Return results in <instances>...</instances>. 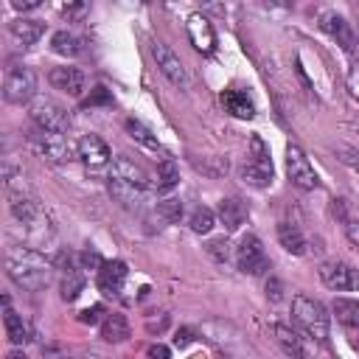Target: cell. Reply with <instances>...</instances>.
Listing matches in <instances>:
<instances>
[{
	"mask_svg": "<svg viewBox=\"0 0 359 359\" xmlns=\"http://www.w3.org/2000/svg\"><path fill=\"white\" fill-rule=\"evenodd\" d=\"M34 146L39 149V154L50 163H67L73 149L70 140L65 137V132H53V129H36L34 135Z\"/></svg>",
	"mask_w": 359,
	"mask_h": 359,
	"instance_id": "cell-9",
	"label": "cell"
},
{
	"mask_svg": "<svg viewBox=\"0 0 359 359\" xmlns=\"http://www.w3.org/2000/svg\"><path fill=\"white\" fill-rule=\"evenodd\" d=\"M81 264H84V269H101L104 258H101L95 250H84V252H81Z\"/></svg>",
	"mask_w": 359,
	"mask_h": 359,
	"instance_id": "cell-35",
	"label": "cell"
},
{
	"mask_svg": "<svg viewBox=\"0 0 359 359\" xmlns=\"http://www.w3.org/2000/svg\"><path fill=\"white\" fill-rule=\"evenodd\" d=\"M84 289V275L79 269H67L65 278H62V297L65 300H76Z\"/></svg>",
	"mask_w": 359,
	"mask_h": 359,
	"instance_id": "cell-30",
	"label": "cell"
},
{
	"mask_svg": "<svg viewBox=\"0 0 359 359\" xmlns=\"http://www.w3.org/2000/svg\"><path fill=\"white\" fill-rule=\"evenodd\" d=\"M286 174H289V182L303 188V191L320 188V177H317L314 165L309 163V157H306V151L300 146H289L286 149Z\"/></svg>",
	"mask_w": 359,
	"mask_h": 359,
	"instance_id": "cell-3",
	"label": "cell"
},
{
	"mask_svg": "<svg viewBox=\"0 0 359 359\" xmlns=\"http://www.w3.org/2000/svg\"><path fill=\"white\" fill-rule=\"evenodd\" d=\"M50 269L53 261H45V255L36 252L34 247H14L6 255L8 278L25 292H42L50 283Z\"/></svg>",
	"mask_w": 359,
	"mask_h": 359,
	"instance_id": "cell-1",
	"label": "cell"
},
{
	"mask_svg": "<svg viewBox=\"0 0 359 359\" xmlns=\"http://www.w3.org/2000/svg\"><path fill=\"white\" fill-rule=\"evenodd\" d=\"M50 48L59 56H79L81 53V39L76 34H70V31H56L50 36Z\"/></svg>",
	"mask_w": 359,
	"mask_h": 359,
	"instance_id": "cell-25",
	"label": "cell"
},
{
	"mask_svg": "<svg viewBox=\"0 0 359 359\" xmlns=\"http://www.w3.org/2000/svg\"><path fill=\"white\" fill-rule=\"evenodd\" d=\"M238 177H241L247 185H252V188H266V185L272 182V171H269V168H264V165H258V163H252V160L241 163Z\"/></svg>",
	"mask_w": 359,
	"mask_h": 359,
	"instance_id": "cell-24",
	"label": "cell"
},
{
	"mask_svg": "<svg viewBox=\"0 0 359 359\" xmlns=\"http://www.w3.org/2000/svg\"><path fill=\"white\" fill-rule=\"evenodd\" d=\"M53 266H56V269H62V272L76 269V255H73V252H59V255L53 258Z\"/></svg>",
	"mask_w": 359,
	"mask_h": 359,
	"instance_id": "cell-36",
	"label": "cell"
},
{
	"mask_svg": "<svg viewBox=\"0 0 359 359\" xmlns=\"http://www.w3.org/2000/svg\"><path fill=\"white\" fill-rule=\"evenodd\" d=\"M126 275H129V269H126L123 261H104L101 269H98V289L107 297H115V294H121V289L126 283Z\"/></svg>",
	"mask_w": 359,
	"mask_h": 359,
	"instance_id": "cell-13",
	"label": "cell"
},
{
	"mask_svg": "<svg viewBox=\"0 0 359 359\" xmlns=\"http://www.w3.org/2000/svg\"><path fill=\"white\" fill-rule=\"evenodd\" d=\"M112 177H121V180H129V182H135V185L149 188V174H146V168L137 165V163H135L132 157H126V154H118V157L112 160Z\"/></svg>",
	"mask_w": 359,
	"mask_h": 359,
	"instance_id": "cell-18",
	"label": "cell"
},
{
	"mask_svg": "<svg viewBox=\"0 0 359 359\" xmlns=\"http://www.w3.org/2000/svg\"><path fill=\"white\" fill-rule=\"evenodd\" d=\"M278 241H280V247H283L286 252H292V255H303V252H306V238H303V233L297 230V224L280 222V224H278Z\"/></svg>",
	"mask_w": 359,
	"mask_h": 359,
	"instance_id": "cell-21",
	"label": "cell"
},
{
	"mask_svg": "<svg viewBox=\"0 0 359 359\" xmlns=\"http://www.w3.org/2000/svg\"><path fill=\"white\" fill-rule=\"evenodd\" d=\"M98 104H112V93L107 87H93L90 90V98H87V107H98Z\"/></svg>",
	"mask_w": 359,
	"mask_h": 359,
	"instance_id": "cell-34",
	"label": "cell"
},
{
	"mask_svg": "<svg viewBox=\"0 0 359 359\" xmlns=\"http://www.w3.org/2000/svg\"><path fill=\"white\" fill-rule=\"evenodd\" d=\"M334 314L342 325L348 328H359V300H348V297H337L334 300Z\"/></svg>",
	"mask_w": 359,
	"mask_h": 359,
	"instance_id": "cell-27",
	"label": "cell"
},
{
	"mask_svg": "<svg viewBox=\"0 0 359 359\" xmlns=\"http://www.w3.org/2000/svg\"><path fill=\"white\" fill-rule=\"evenodd\" d=\"M11 213H14V219H17V222L31 224L34 219H39V216H42V208H39V205H36V199H34V196H28V194H11Z\"/></svg>",
	"mask_w": 359,
	"mask_h": 359,
	"instance_id": "cell-20",
	"label": "cell"
},
{
	"mask_svg": "<svg viewBox=\"0 0 359 359\" xmlns=\"http://www.w3.org/2000/svg\"><path fill=\"white\" fill-rule=\"evenodd\" d=\"M101 339L104 342H126L129 339V323L123 314H107L101 323Z\"/></svg>",
	"mask_w": 359,
	"mask_h": 359,
	"instance_id": "cell-22",
	"label": "cell"
},
{
	"mask_svg": "<svg viewBox=\"0 0 359 359\" xmlns=\"http://www.w3.org/2000/svg\"><path fill=\"white\" fill-rule=\"evenodd\" d=\"M188 342H194V331H191V328H180V331H177V337H174V345L185 348Z\"/></svg>",
	"mask_w": 359,
	"mask_h": 359,
	"instance_id": "cell-42",
	"label": "cell"
},
{
	"mask_svg": "<svg viewBox=\"0 0 359 359\" xmlns=\"http://www.w3.org/2000/svg\"><path fill=\"white\" fill-rule=\"evenodd\" d=\"M28 115H31V121L36 123V129L67 132V126H70V118H67V112H65V109H62L56 101H50V98H36V101L31 104Z\"/></svg>",
	"mask_w": 359,
	"mask_h": 359,
	"instance_id": "cell-6",
	"label": "cell"
},
{
	"mask_svg": "<svg viewBox=\"0 0 359 359\" xmlns=\"http://www.w3.org/2000/svg\"><path fill=\"white\" fill-rule=\"evenodd\" d=\"M36 93V73L31 67H14L8 70L3 81V98L8 104H28Z\"/></svg>",
	"mask_w": 359,
	"mask_h": 359,
	"instance_id": "cell-4",
	"label": "cell"
},
{
	"mask_svg": "<svg viewBox=\"0 0 359 359\" xmlns=\"http://www.w3.org/2000/svg\"><path fill=\"white\" fill-rule=\"evenodd\" d=\"M236 264L247 275H261V272L269 269V258H266V252H264V247H261V241L255 236H244L238 241V247H236Z\"/></svg>",
	"mask_w": 359,
	"mask_h": 359,
	"instance_id": "cell-8",
	"label": "cell"
},
{
	"mask_svg": "<svg viewBox=\"0 0 359 359\" xmlns=\"http://www.w3.org/2000/svg\"><path fill=\"white\" fill-rule=\"evenodd\" d=\"M320 280L334 292H359V269L345 261H325L320 266Z\"/></svg>",
	"mask_w": 359,
	"mask_h": 359,
	"instance_id": "cell-5",
	"label": "cell"
},
{
	"mask_svg": "<svg viewBox=\"0 0 359 359\" xmlns=\"http://www.w3.org/2000/svg\"><path fill=\"white\" fill-rule=\"evenodd\" d=\"M356 348H359V339H356Z\"/></svg>",
	"mask_w": 359,
	"mask_h": 359,
	"instance_id": "cell-45",
	"label": "cell"
},
{
	"mask_svg": "<svg viewBox=\"0 0 359 359\" xmlns=\"http://www.w3.org/2000/svg\"><path fill=\"white\" fill-rule=\"evenodd\" d=\"M345 236L353 247H359V219H351V216L345 219Z\"/></svg>",
	"mask_w": 359,
	"mask_h": 359,
	"instance_id": "cell-37",
	"label": "cell"
},
{
	"mask_svg": "<svg viewBox=\"0 0 359 359\" xmlns=\"http://www.w3.org/2000/svg\"><path fill=\"white\" fill-rule=\"evenodd\" d=\"M185 28H188V39H191V45L199 50V53H213V48H216V31H213V25H210V20L208 17H202V14H191L188 17V22H185Z\"/></svg>",
	"mask_w": 359,
	"mask_h": 359,
	"instance_id": "cell-10",
	"label": "cell"
},
{
	"mask_svg": "<svg viewBox=\"0 0 359 359\" xmlns=\"http://www.w3.org/2000/svg\"><path fill=\"white\" fill-rule=\"evenodd\" d=\"M11 3V8H17V11H34V8H39L45 0H8Z\"/></svg>",
	"mask_w": 359,
	"mask_h": 359,
	"instance_id": "cell-41",
	"label": "cell"
},
{
	"mask_svg": "<svg viewBox=\"0 0 359 359\" xmlns=\"http://www.w3.org/2000/svg\"><path fill=\"white\" fill-rule=\"evenodd\" d=\"M188 224H191V230H194V233H210V230H213V224H216V216H213V210H210V208H196V210L191 213Z\"/></svg>",
	"mask_w": 359,
	"mask_h": 359,
	"instance_id": "cell-31",
	"label": "cell"
},
{
	"mask_svg": "<svg viewBox=\"0 0 359 359\" xmlns=\"http://www.w3.org/2000/svg\"><path fill=\"white\" fill-rule=\"evenodd\" d=\"M76 157L84 163V165H90V168H101V165H107L109 163V146L98 137V135H84L79 143H76Z\"/></svg>",
	"mask_w": 359,
	"mask_h": 359,
	"instance_id": "cell-11",
	"label": "cell"
},
{
	"mask_svg": "<svg viewBox=\"0 0 359 359\" xmlns=\"http://www.w3.org/2000/svg\"><path fill=\"white\" fill-rule=\"evenodd\" d=\"M292 320L294 325L314 342H328V311L320 300L309 294H294L292 297Z\"/></svg>",
	"mask_w": 359,
	"mask_h": 359,
	"instance_id": "cell-2",
	"label": "cell"
},
{
	"mask_svg": "<svg viewBox=\"0 0 359 359\" xmlns=\"http://www.w3.org/2000/svg\"><path fill=\"white\" fill-rule=\"evenodd\" d=\"M219 219H222V224L227 230H238L244 224V219H247V210H244V205L238 199H222L219 202Z\"/></svg>",
	"mask_w": 359,
	"mask_h": 359,
	"instance_id": "cell-23",
	"label": "cell"
},
{
	"mask_svg": "<svg viewBox=\"0 0 359 359\" xmlns=\"http://www.w3.org/2000/svg\"><path fill=\"white\" fill-rule=\"evenodd\" d=\"M151 56H154V62H157V67H160V73L174 84V87H180V90H185L191 81H188V73H185V67H182V62H180V56L165 45V42H151Z\"/></svg>",
	"mask_w": 359,
	"mask_h": 359,
	"instance_id": "cell-7",
	"label": "cell"
},
{
	"mask_svg": "<svg viewBox=\"0 0 359 359\" xmlns=\"http://www.w3.org/2000/svg\"><path fill=\"white\" fill-rule=\"evenodd\" d=\"M101 314H104V309H101V306H93V309H84V311L79 314V320H81V323H90V325H95V323L101 320Z\"/></svg>",
	"mask_w": 359,
	"mask_h": 359,
	"instance_id": "cell-39",
	"label": "cell"
},
{
	"mask_svg": "<svg viewBox=\"0 0 359 359\" xmlns=\"http://www.w3.org/2000/svg\"><path fill=\"white\" fill-rule=\"evenodd\" d=\"M157 216H160L163 222H168V224L180 222V219H182V202H180V199H163V202L157 205Z\"/></svg>",
	"mask_w": 359,
	"mask_h": 359,
	"instance_id": "cell-32",
	"label": "cell"
},
{
	"mask_svg": "<svg viewBox=\"0 0 359 359\" xmlns=\"http://www.w3.org/2000/svg\"><path fill=\"white\" fill-rule=\"evenodd\" d=\"M8 34H11L17 42H22V45H34V42L45 34V22L28 20V17H17V20L8 22Z\"/></svg>",
	"mask_w": 359,
	"mask_h": 359,
	"instance_id": "cell-19",
	"label": "cell"
},
{
	"mask_svg": "<svg viewBox=\"0 0 359 359\" xmlns=\"http://www.w3.org/2000/svg\"><path fill=\"white\" fill-rule=\"evenodd\" d=\"M109 194H112V199H115L118 205H123V208H129V210L143 208V202H146V196H149L143 185H135V182L121 180V177H112V174H109Z\"/></svg>",
	"mask_w": 359,
	"mask_h": 359,
	"instance_id": "cell-12",
	"label": "cell"
},
{
	"mask_svg": "<svg viewBox=\"0 0 359 359\" xmlns=\"http://www.w3.org/2000/svg\"><path fill=\"white\" fill-rule=\"evenodd\" d=\"M266 297L275 300V303L283 297V283H280L278 278H269V280H266Z\"/></svg>",
	"mask_w": 359,
	"mask_h": 359,
	"instance_id": "cell-38",
	"label": "cell"
},
{
	"mask_svg": "<svg viewBox=\"0 0 359 359\" xmlns=\"http://www.w3.org/2000/svg\"><path fill=\"white\" fill-rule=\"evenodd\" d=\"M208 255L213 258V261H219V264H227V258H230V241L222 236V238H210L208 241Z\"/></svg>",
	"mask_w": 359,
	"mask_h": 359,
	"instance_id": "cell-33",
	"label": "cell"
},
{
	"mask_svg": "<svg viewBox=\"0 0 359 359\" xmlns=\"http://www.w3.org/2000/svg\"><path fill=\"white\" fill-rule=\"evenodd\" d=\"M269 6H278V8H292V0H266Z\"/></svg>",
	"mask_w": 359,
	"mask_h": 359,
	"instance_id": "cell-44",
	"label": "cell"
},
{
	"mask_svg": "<svg viewBox=\"0 0 359 359\" xmlns=\"http://www.w3.org/2000/svg\"><path fill=\"white\" fill-rule=\"evenodd\" d=\"M84 11H87V0H73V6H70V8H65V14H67L70 20L84 17Z\"/></svg>",
	"mask_w": 359,
	"mask_h": 359,
	"instance_id": "cell-40",
	"label": "cell"
},
{
	"mask_svg": "<svg viewBox=\"0 0 359 359\" xmlns=\"http://www.w3.org/2000/svg\"><path fill=\"white\" fill-rule=\"evenodd\" d=\"M180 182V168H177V163L174 160H163L160 165H157V180H154V188L160 191V194H168L174 185Z\"/></svg>",
	"mask_w": 359,
	"mask_h": 359,
	"instance_id": "cell-28",
	"label": "cell"
},
{
	"mask_svg": "<svg viewBox=\"0 0 359 359\" xmlns=\"http://www.w3.org/2000/svg\"><path fill=\"white\" fill-rule=\"evenodd\" d=\"M126 132H129V137L132 140H137L140 146H146V149H151V151H157L160 149V143H157V137L151 135V129H146L140 121H135V118H126Z\"/></svg>",
	"mask_w": 359,
	"mask_h": 359,
	"instance_id": "cell-29",
	"label": "cell"
},
{
	"mask_svg": "<svg viewBox=\"0 0 359 359\" xmlns=\"http://www.w3.org/2000/svg\"><path fill=\"white\" fill-rule=\"evenodd\" d=\"M3 306H6V311H3V328H6L8 342L11 345H25L31 339V325L17 311L8 309V297H3Z\"/></svg>",
	"mask_w": 359,
	"mask_h": 359,
	"instance_id": "cell-16",
	"label": "cell"
},
{
	"mask_svg": "<svg viewBox=\"0 0 359 359\" xmlns=\"http://www.w3.org/2000/svg\"><path fill=\"white\" fill-rule=\"evenodd\" d=\"M272 337H275V342H278L286 353H292V356H303L300 337H297V331H292L289 325H272Z\"/></svg>",
	"mask_w": 359,
	"mask_h": 359,
	"instance_id": "cell-26",
	"label": "cell"
},
{
	"mask_svg": "<svg viewBox=\"0 0 359 359\" xmlns=\"http://www.w3.org/2000/svg\"><path fill=\"white\" fill-rule=\"evenodd\" d=\"M323 31L328 34V36H334L337 39V45H342L345 50H353V45H356V34H353V28L345 22V17H339V14H323Z\"/></svg>",
	"mask_w": 359,
	"mask_h": 359,
	"instance_id": "cell-15",
	"label": "cell"
},
{
	"mask_svg": "<svg viewBox=\"0 0 359 359\" xmlns=\"http://www.w3.org/2000/svg\"><path fill=\"white\" fill-rule=\"evenodd\" d=\"M168 353H171V351H168L165 345H149V356H154V359H157V356H160V359H165Z\"/></svg>",
	"mask_w": 359,
	"mask_h": 359,
	"instance_id": "cell-43",
	"label": "cell"
},
{
	"mask_svg": "<svg viewBox=\"0 0 359 359\" xmlns=\"http://www.w3.org/2000/svg\"><path fill=\"white\" fill-rule=\"evenodd\" d=\"M222 104H224V109H227L230 115H236V118H244V121L255 118V104H252V98H250L244 90H224V93H222Z\"/></svg>",
	"mask_w": 359,
	"mask_h": 359,
	"instance_id": "cell-17",
	"label": "cell"
},
{
	"mask_svg": "<svg viewBox=\"0 0 359 359\" xmlns=\"http://www.w3.org/2000/svg\"><path fill=\"white\" fill-rule=\"evenodd\" d=\"M48 81H50V87H56V90H62V93H67L73 98L81 95L84 84H87V79H84V73L79 67H53L48 73Z\"/></svg>",
	"mask_w": 359,
	"mask_h": 359,
	"instance_id": "cell-14",
	"label": "cell"
}]
</instances>
